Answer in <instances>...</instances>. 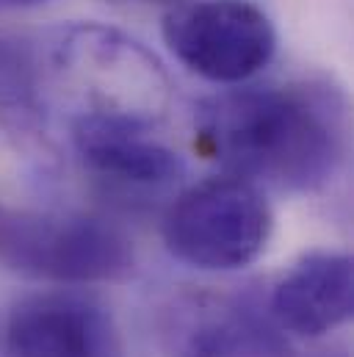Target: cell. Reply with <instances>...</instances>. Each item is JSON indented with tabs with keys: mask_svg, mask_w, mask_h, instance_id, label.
Instances as JSON below:
<instances>
[{
	"mask_svg": "<svg viewBox=\"0 0 354 357\" xmlns=\"http://www.w3.org/2000/svg\"><path fill=\"white\" fill-rule=\"evenodd\" d=\"M352 310V258L332 250L305 252L268 296V316L282 333L296 338H321L346 324Z\"/></svg>",
	"mask_w": 354,
	"mask_h": 357,
	"instance_id": "9",
	"label": "cell"
},
{
	"mask_svg": "<svg viewBox=\"0 0 354 357\" xmlns=\"http://www.w3.org/2000/svg\"><path fill=\"white\" fill-rule=\"evenodd\" d=\"M72 144L88 172L125 188H167L185 172L183 158L155 136V122L125 114L78 111Z\"/></svg>",
	"mask_w": 354,
	"mask_h": 357,
	"instance_id": "7",
	"label": "cell"
},
{
	"mask_svg": "<svg viewBox=\"0 0 354 357\" xmlns=\"http://www.w3.org/2000/svg\"><path fill=\"white\" fill-rule=\"evenodd\" d=\"M161 31L185 70L224 86L255 78L277 53L274 22L252 0H180Z\"/></svg>",
	"mask_w": 354,
	"mask_h": 357,
	"instance_id": "5",
	"label": "cell"
},
{
	"mask_svg": "<svg viewBox=\"0 0 354 357\" xmlns=\"http://www.w3.org/2000/svg\"><path fill=\"white\" fill-rule=\"evenodd\" d=\"M50 89L39 39L0 31V125L36 139L47 128Z\"/></svg>",
	"mask_w": 354,
	"mask_h": 357,
	"instance_id": "10",
	"label": "cell"
},
{
	"mask_svg": "<svg viewBox=\"0 0 354 357\" xmlns=\"http://www.w3.org/2000/svg\"><path fill=\"white\" fill-rule=\"evenodd\" d=\"M197 150L227 175L282 191H316L341 169L346 105L327 84L238 86L199 102Z\"/></svg>",
	"mask_w": 354,
	"mask_h": 357,
	"instance_id": "1",
	"label": "cell"
},
{
	"mask_svg": "<svg viewBox=\"0 0 354 357\" xmlns=\"http://www.w3.org/2000/svg\"><path fill=\"white\" fill-rule=\"evenodd\" d=\"M45 0H0V11H22V8H33L42 6Z\"/></svg>",
	"mask_w": 354,
	"mask_h": 357,
	"instance_id": "11",
	"label": "cell"
},
{
	"mask_svg": "<svg viewBox=\"0 0 354 357\" xmlns=\"http://www.w3.org/2000/svg\"><path fill=\"white\" fill-rule=\"evenodd\" d=\"M0 261L53 282H116L136 266L133 241L86 213L0 211Z\"/></svg>",
	"mask_w": 354,
	"mask_h": 357,
	"instance_id": "4",
	"label": "cell"
},
{
	"mask_svg": "<svg viewBox=\"0 0 354 357\" xmlns=\"http://www.w3.org/2000/svg\"><path fill=\"white\" fill-rule=\"evenodd\" d=\"M47 89H72L81 111L158 122L169 105L164 64L133 36L100 22L59 25L39 39Z\"/></svg>",
	"mask_w": 354,
	"mask_h": 357,
	"instance_id": "2",
	"label": "cell"
},
{
	"mask_svg": "<svg viewBox=\"0 0 354 357\" xmlns=\"http://www.w3.org/2000/svg\"><path fill=\"white\" fill-rule=\"evenodd\" d=\"M0 357H119V335L97 299L45 291L3 313Z\"/></svg>",
	"mask_w": 354,
	"mask_h": 357,
	"instance_id": "6",
	"label": "cell"
},
{
	"mask_svg": "<svg viewBox=\"0 0 354 357\" xmlns=\"http://www.w3.org/2000/svg\"><path fill=\"white\" fill-rule=\"evenodd\" d=\"M125 3H180V0H125Z\"/></svg>",
	"mask_w": 354,
	"mask_h": 357,
	"instance_id": "12",
	"label": "cell"
},
{
	"mask_svg": "<svg viewBox=\"0 0 354 357\" xmlns=\"http://www.w3.org/2000/svg\"><path fill=\"white\" fill-rule=\"evenodd\" d=\"M274 227L263 191L244 178H208L169 205L164 244L180 264L202 271H236L255 264Z\"/></svg>",
	"mask_w": 354,
	"mask_h": 357,
	"instance_id": "3",
	"label": "cell"
},
{
	"mask_svg": "<svg viewBox=\"0 0 354 357\" xmlns=\"http://www.w3.org/2000/svg\"><path fill=\"white\" fill-rule=\"evenodd\" d=\"M172 357H293L285 333L247 296H194L169 324Z\"/></svg>",
	"mask_w": 354,
	"mask_h": 357,
	"instance_id": "8",
	"label": "cell"
}]
</instances>
